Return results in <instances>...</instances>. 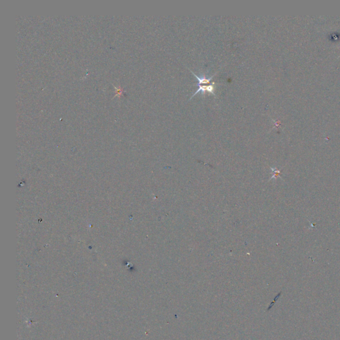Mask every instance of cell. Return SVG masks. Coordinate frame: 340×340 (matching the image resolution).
Returning <instances> with one entry per match:
<instances>
[{
	"mask_svg": "<svg viewBox=\"0 0 340 340\" xmlns=\"http://www.w3.org/2000/svg\"><path fill=\"white\" fill-rule=\"evenodd\" d=\"M198 86V89L197 90V91H196L194 94H193L192 96L191 97V99L192 97H194L195 94H197L198 92H201L202 94H203L204 93H205L206 92H210L212 94H213V96L215 97V82H213L210 83L209 85H199L197 86Z\"/></svg>",
	"mask_w": 340,
	"mask_h": 340,
	"instance_id": "obj_1",
	"label": "cell"
},
{
	"mask_svg": "<svg viewBox=\"0 0 340 340\" xmlns=\"http://www.w3.org/2000/svg\"><path fill=\"white\" fill-rule=\"evenodd\" d=\"M189 70H190V71L191 72V73H192L193 74H194V76H195V77L196 78H197V81H198V82L197 83V86L201 85L202 84H204V85H207V84H209V83H210L211 81V80H212L213 77L215 76V74H213V76H211V77H209V78H206V77L205 76V75H203V76H202V77H200L197 76V74H196L195 73H194V72H193L192 71H191L190 69H189Z\"/></svg>",
	"mask_w": 340,
	"mask_h": 340,
	"instance_id": "obj_2",
	"label": "cell"
}]
</instances>
